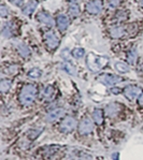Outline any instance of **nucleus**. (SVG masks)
Returning <instances> with one entry per match:
<instances>
[{
	"label": "nucleus",
	"instance_id": "nucleus-18",
	"mask_svg": "<svg viewBox=\"0 0 143 160\" xmlns=\"http://www.w3.org/2000/svg\"><path fill=\"white\" fill-rule=\"evenodd\" d=\"M17 51H18L19 55L24 58H28L30 56V51H29L28 46H26L25 44H18L17 45Z\"/></svg>",
	"mask_w": 143,
	"mask_h": 160
},
{
	"label": "nucleus",
	"instance_id": "nucleus-28",
	"mask_svg": "<svg viewBox=\"0 0 143 160\" xmlns=\"http://www.w3.org/2000/svg\"><path fill=\"white\" fill-rule=\"evenodd\" d=\"M0 15L2 17H6L9 15V11L8 9L6 8V6H1L0 7Z\"/></svg>",
	"mask_w": 143,
	"mask_h": 160
},
{
	"label": "nucleus",
	"instance_id": "nucleus-3",
	"mask_svg": "<svg viewBox=\"0 0 143 160\" xmlns=\"http://www.w3.org/2000/svg\"><path fill=\"white\" fill-rule=\"evenodd\" d=\"M78 126V122H76L75 118L68 116L65 117L59 124V130L64 133H69V132L73 131L75 129V127Z\"/></svg>",
	"mask_w": 143,
	"mask_h": 160
},
{
	"label": "nucleus",
	"instance_id": "nucleus-25",
	"mask_svg": "<svg viewBox=\"0 0 143 160\" xmlns=\"http://www.w3.org/2000/svg\"><path fill=\"white\" fill-rule=\"evenodd\" d=\"M63 68L65 69L66 71L69 73V74H71V75H75L76 74V71H75V68L73 67L72 65H71L70 62H66L65 65L63 66Z\"/></svg>",
	"mask_w": 143,
	"mask_h": 160
},
{
	"label": "nucleus",
	"instance_id": "nucleus-11",
	"mask_svg": "<svg viewBox=\"0 0 143 160\" xmlns=\"http://www.w3.org/2000/svg\"><path fill=\"white\" fill-rule=\"evenodd\" d=\"M54 95H55V90L52 86H46L44 88V90L41 93V99L44 100V101H51L53 99Z\"/></svg>",
	"mask_w": 143,
	"mask_h": 160
},
{
	"label": "nucleus",
	"instance_id": "nucleus-15",
	"mask_svg": "<svg viewBox=\"0 0 143 160\" xmlns=\"http://www.w3.org/2000/svg\"><path fill=\"white\" fill-rule=\"evenodd\" d=\"M93 120L95 122V124L97 125H102L103 120H105V116H103V111L101 109H96L93 112Z\"/></svg>",
	"mask_w": 143,
	"mask_h": 160
},
{
	"label": "nucleus",
	"instance_id": "nucleus-19",
	"mask_svg": "<svg viewBox=\"0 0 143 160\" xmlns=\"http://www.w3.org/2000/svg\"><path fill=\"white\" fill-rule=\"evenodd\" d=\"M115 69H116L120 73H127V72H129V70H130L129 66L125 62H122V61H118V62L115 63Z\"/></svg>",
	"mask_w": 143,
	"mask_h": 160
},
{
	"label": "nucleus",
	"instance_id": "nucleus-22",
	"mask_svg": "<svg viewBox=\"0 0 143 160\" xmlns=\"http://www.w3.org/2000/svg\"><path fill=\"white\" fill-rule=\"evenodd\" d=\"M41 74H42V72H41V70L38 68L31 69V70L28 72V76L31 78H39L41 76Z\"/></svg>",
	"mask_w": 143,
	"mask_h": 160
},
{
	"label": "nucleus",
	"instance_id": "nucleus-2",
	"mask_svg": "<svg viewBox=\"0 0 143 160\" xmlns=\"http://www.w3.org/2000/svg\"><path fill=\"white\" fill-rule=\"evenodd\" d=\"M108 61H109V59L107 57H101V56H97L93 53H89L87 58H86V65H87V67L90 71L98 72L107 65Z\"/></svg>",
	"mask_w": 143,
	"mask_h": 160
},
{
	"label": "nucleus",
	"instance_id": "nucleus-13",
	"mask_svg": "<svg viewBox=\"0 0 143 160\" xmlns=\"http://www.w3.org/2000/svg\"><path fill=\"white\" fill-rule=\"evenodd\" d=\"M56 23H57V26H58V29L60 31H65L66 29H67V27L69 25V19L67 16L65 15H58L57 16V21H56Z\"/></svg>",
	"mask_w": 143,
	"mask_h": 160
},
{
	"label": "nucleus",
	"instance_id": "nucleus-35",
	"mask_svg": "<svg viewBox=\"0 0 143 160\" xmlns=\"http://www.w3.org/2000/svg\"><path fill=\"white\" fill-rule=\"evenodd\" d=\"M139 1L141 2V4H142V6H143V0H139Z\"/></svg>",
	"mask_w": 143,
	"mask_h": 160
},
{
	"label": "nucleus",
	"instance_id": "nucleus-31",
	"mask_svg": "<svg viewBox=\"0 0 143 160\" xmlns=\"http://www.w3.org/2000/svg\"><path fill=\"white\" fill-rule=\"evenodd\" d=\"M111 92L113 93V95H118L122 90L120 89V88H116V87H113V88H111V90H110Z\"/></svg>",
	"mask_w": 143,
	"mask_h": 160
},
{
	"label": "nucleus",
	"instance_id": "nucleus-10",
	"mask_svg": "<svg viewBox=\"0 0 143 160\" xmlns=\"http://www.w3.org/2000/svg\"><path fill=\"white\" fill-rule=\"evenodd\" d=\"M120 112V104H118V103H110V104L107 105V108H105V114L108 115L109 117H115L118 113Z\"/></svg>",
	"mask_w": 143,
	"mask_h": 160
},
{
	"label": "nucleus",
	"instance_id": "nucleus-33",
	"mask_svg": "<svg viewBox=\"0 0 143 160\" xmlns=\"http://www.w3.org/2000/svg\"><path fill=\"white\" fill-rule=\"evenodd\" d=\"M138 102H139V104L140 105H143V93L141 96H140V98L138 99Z\"/></svg>",
	"mask_w": 143,
	"mask_h": 160
},
{
	"label": "nucleus",
	"instance_id": "nucleus-8",
	"mask_svg": "<svg viewBox=\"0 0 143 160\" xmlns=\"http://www.w3.org/2000/svg\"><path fill=\"white\" fill-rule=\"evenodd\" d=\"M44 38H45V42L48 44V46L52 48V50H54V48H56L58 46L59 39L53 31H48L45 33V36H44Z\"/></svg>",
	"mask_w": 143,
	"mask_h": 160
},
{
	"label": "nucleus",
	"instance_id": "nucleus-32",
	"mask_svg": "<svg viewBox=\"0 0 143 160\" xmlns=\"http://www.w3.org/2000/svg\"><path fill=\"white\" fill-rule=\"evenodd\" d=\"M9 1H11L12 3L16 4V6H22V3H23V0H9Z\"/></svg>",
	"mask_w": 143,
	"mask_h": 160
},
{
	"label": "nucleus",
	"instance_id": "nucleus-6",
	"mask_svg": "<svg viewBox=\"0 0 143 160\" xmlns=\"http://www.w3.org/2000/svg\"><path fill=\"white\" fill-rule=\"evenodd\" d=\"M66 115V110L63 108H56L49 112V114L46 115V120L49 122H54L56 120H58L59 118H63Z\"/></svg>",
	"mask_w": 143,
	"mask_h": 160
},
{
	"label": "nucleus",
	"instance_id": "nucleus-14",
	"mask_svg": "<svg viewBox=\"0 0 143 160\" xmlns=\"http://www.w3.org/2000/svg\"><path fill=\"white\" fill-rule=\"evenodd\" d=\"M38 19L41 22V23L45 24V25H48V26H53L54 25L53 18H52L48 13H45V12H40V13L38 14Z\"/></svg>",
	"mask_w": 143,
	"mask_h": 160
},
{
	"label": "nucleus",
	"instance_id": "nucleus-17",
	"mask_svg": "<svg viewBox=\"0 0 143 160\" xmlns=\"http://www.w3.org/2000/svg\"><path fill=\"white\" fill-rule=\"evenodd\" d=\"M124 33H125V30H124V28H122V27H114V28H112L110 30L111 37L114 39L120 38V37L124 36Z\"/></svg>",
	"mask_w": 143,
	"mask_h": 160
},
{
	"label": "nucleus",
	"instance_id": "nucleus-30",
	"mask_svg": "<svg viewBox=\"0 0 143 160\" xmlns=\"http://www.w3.org/2000/svg\"><path fill=\"white\" fill-rule=\"evenodd\" d=\"M120 0H110L109 1V8L113 9V8H116V7L120 4Z\"/></svg>",
	"mask_w": 143,
	"mask_h": 160
},
{
	"label": "nucleus",
	"instance_id": "nucleus-20",
	"mask_svg": "<svg viewBox=\"0 0 143 160\" xmlns=\"http://www.w3.org/2000/svg\"><path fill=\"white\" fill-rule=\"evenodd\" d=\"M18 71H19V66H17V65L9 66V67H7L4 69V72L8 75H15L16 73H18Z\"/></svg>",
	"mask_w": 143,
	"mask_h": 160
},
{
	"label": "nucleus",
	"instance_id": "nucleus-29",
	"mask_svg": "<svg viewBox=\"0 0 143 160\" xmlns=\"http://www.w3.org/2000/svg\"><path fill=\"white\" fill-rule=\"evenodd\" d=\"M61 56H63V58L65 59V60H70V58H71V54L69 53V51L67 48L61 52Z\"/></svg>",
	"mask_w": 143,
	"mask_h": 160
},
{
	"label": "nucleus",
	"instance_id": "nucleus-34",
	"mask_svg": "<svg viewBox=\"0 0 143 160\" xmlns=\"http://www.w3.org/2000/svg\"><path fill=\"white\" fill-rule=\"evenodd\" d=\"M68 1H69V2H76L78 0H68Z\"/></svg>",
	"mask_w": 143,
	"mask_h": 160
},
{
	"label": "nucleus",
	"instance_id": "nucleus-16",
	"mask_svg": "<svg viewBox=\"0 0 143 160\" xmlns=\"http://www.w3.org/2000/svg\"><path fill=\"white\" fill-rule=\"evenodd\" d=\"M12 86V82L8 78H2L1 81H0V92L2 93H7L10 90V88H11Z\"/></svg>",
	"mask_w": 143,
	"mask_h": 160
},
{
	"label": "nucleus",
	"instance_id": "nucleus-21",
	"mask_svg": "<svg viewBox=\"0 0 143 160\" xmlns=\"http://www.w3.org/2000/svg\"><path fill=\"white\" fill-rule=\"evenodd\" d=\"M43 131V128L40 127V128H34V129H31L30 131L28 132V138L31 140L36 139V138H38L39 135H40L41 132Z\"/></svg>",
	"mask_w": 143,
	"mask_h": 160
},
{
	"label": "nucleus",
	"instance_id": "nucleus-27",
	"mask_svg": "<svg viewBox=\"0 0 143 160\" xmlns=\"http://www.w3.org/2000/svg\"><path fill=\"white\" fill-rule=\"evenodd\" d=\"M69 13L72 16H78L79 13H80V9L76 4H72V6L69 7Z\"/></svg>",
	"mask_w": 143,
	"mask_h": 160
},
{
	"label": "nucleus",
	"instance_id": "nucleus-7",
	"mask_svg": "<svg viewBox=\"0 0 143 160\" xmlns=\"http://www.w3.org/2000/svg\"><path fill=\"white\" fill-rule=\"evenodd\" d=\"M98 81L102 83V84H105V86H113L114 84H116V83L120 82L122 78L113 74H102L98 78Z\"/></svg>",
	"mask_w": 143,
	"mask_h": 160
},
{
	"label": "nucleus",
	"instance_id": "nucleus-26",
	"mask_svg": "<svg viewBox=\"0 0 143 160\" xmlns=\"http://www.w3.org/2000/svg\"><path fill=\"white\" fill-rule=\"evenodd\" d=\"M72 55L74 56L75 58H82L83 56L85 55V51L83 50V48H74L73 50V52H72Z\"/></svg>",
	"mask_w": 143,
	"mask_h": 160
},
{
	"label": "nucleus",
	"instance_id": "nucleus-1",
	"mask_svg": "<svg viewBox=\"0 0 143 160\" xmlns=\"http://www.w3.org/2000/svg\"><path fill=\"white\" fill-rule=\"evenodd\" d=\"M38 95V88L33 84H26L22 87L18 95V101L23 107H29L34 102Z\"/></svg>",
	"mask_w": 143,
	"mask_h": 160
},
{
	"label": "nucleus",
	"instance_id": "nucleus-4",
	"mask_svg": "<svg viewBox=\"0 0 143 160\" xmlns=\"http://www.w3.org/2000/svg\"><path fill=\"white\" fill-rule=\"evenodd\" d=\"M78 130H79V133L82 134V135H86V134H89L93 132L94 130V124H93V120L90 119L89 117L84 116L81 119L80 124L78 126Z\"/></svg>",
	"mask_w": 143,
	"mask_h": 160
},
{
	"label": "nucleus",
	"instance_id": "nucleus-23",
	"mask_svg": "<svg viewBox=\"0 0 143 160\" xmlns=\"http://www.w3.org/2000/svg\"><path fill=\"white\" fill-rule=\"evenodd\" d=\"M135 60H137V51H135V48H132L128 53V61H129L130 65H135Z\"/></svg>",
	"mask_w": 143,
	"mask_h": 160
},
{
	"label": "nucleus",
	"instance_id": "nucleus-12",
	"mask_svg": "<svg viewBox=\"0 0 143 160\" xmlns=\"http://www.w3.org/2000/svg\"><path fill=\"white\" fill-rule=\"evenodd\" d=\"M37 7H38V1H37V0H30V1L24 7L23 13L25 14V15H30V14H33L34 12Z\"/></svg>",
	"mask_w": 143,
	"mask_h": 160
},
{
	"label": "nucleus",
	"instance_id": "nucleus-24",
	"mask_svg": "<svg viewBox=\"0 0 143 160\" xmlns=\"http://www.w3.org/2000/svg\"><path fill=\"white\" fill-rule=\"evenodd\" d=\"M2 34H3L6 38H11V37L13 36V29H12V27L9 23L7 24V26L4 27L3 30H2Z\"/></svg>",
	"mask_w": 143,
	"mask_h": 160
},
{
	"label": "nucleus",
	"instance_id": "nucleus-5",
	"mask_svg": "<svg viewBox=\"0 0 143 160\" xmlns=\"http://www.w3.org/2000/svg\"><path fill=\"white\" fill-rule=\"evenodd\" d=\"M143 93V90L141 87L139 86H135V85H130L127 86L124 89V95L129 101H135V100L139 99L140 96Z\"/></svg>",
	"mask_w": 143,
	"mask_h": 160
},
{
	"label": "nucleus",
	"instance_id": "nucleus-9",
	"mask_svg": "<svg viewBox=\"0 0 143 160\" xmlns=\"http://www.w3.org/2000/svg\"><path fill=\"white\" fill-rule=\"evenodd\" d=\"M101 8H102V4L99 0H93L86 4V10L90 14H98L101 11Z\"/></svg>",
	"mask_w": 143,
	"mask_h": 160
}]
</instances>
